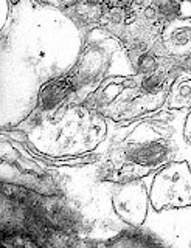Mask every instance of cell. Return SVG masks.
Masks as SVG:
<instances>
[{
	"instance_id": "obj_1",
	"label": "cell",
	"mask_w": 191,
	"mask_h": 248,
	"mask_svg": "<svg viewBox=\"0 0 191 248\" xmlns=\"http://www.w3.org/2000/svg\"><path fill=\"white\" fill-rule=\"evenodd\" d=\"M146 132L131 135L125 143L112 151L106 178L115 182H132L159 169L174 157L173 132L163 124L148 123Z\"/></svg>"
},
{
	"instance_id": "obj_2",
	"label": "cell",
	"mask_w": 191,
	"mask_h": 248,
	"mask_svg": "<svg viewBox=\"0 0 191 248\" xmlns=\"http://www.w3.org/2000/svg\"><path fill=\"white\" fill-rule=\"evenodd\" d=\"M151 202L156 209L191 205V172L187 163L175 161L159 170L152 185Z\"/></svg>"
},
{
	"instance_id": "obj_3",
	"label": "cell",
	"mask_w": 191,
	"mask_h": 248,
	"mask_svg": "<svg viewBox=\"0 0 191 248\" xmlns=\"http://www.w3.org/2000/svg\"><path fill=\"white\" fill-rule=\"evenodd\" d=\"M117 213L129 225L139 227L146 216V192L143 185L132 180V183L123 185L113 197Z\"/></svg>"
},
{
	"instance_id": "obj_4",
	"label": "cell",
	"mask_w": 191,
	"mask_h": 248,
	"mask_svg": "<svg viewBox=\"0 0 191 248\" xmlns=\"http://www.w3.org/2000/svg\"><path fill=\"white\" fill-rule=\"evenodd\" d=\"M163 41L168 50L179 56H190L191 54V23L175 22L170 23L165 28Z\"/></svg>"
},
{
	"instance_id": "obj_5",
	"label": "cell",
	"mask_w": 191,
	"mask_h": 248,
	"mask_svg": "<svg viewBox=\"0 0 191 248\" xmlns=\"http://www.w3.org/2000/svg\"><path fill=\"white\" fill-rule=\"evenodd\" d=\"M75 89L73 75H68L61 79H55L48 82L41 90V107L44 110H53L56 108L63 101L68 98V95Z\"/></svg>"
},
{
	"instance_id": "obj_6",
	"label": "cell",
	"mask_w": 191,
	"mask_h": 248,
	"mask_svg": "<svg viewBox=\"0 0 191 248\" xmlns=\"http://www.w3.org/2000/svg\"><path fill=\"white\" fill-rule=\"evenodd\" d=\"M44 2L51 3V5H59V3H67V5H70V3L76 2V0H44Z\"/></svg>"
},
{
	"instance_id": "obj_7",
	"label": "cell",
	"mask_w": 191,
	"mask_h": 248,
	"mask_svg": "<svg viewBox=\"0 0 191 248\" xmlns=\"http://www.w3.org/2000/svg\"><path fill=\"white\" fill-rule=\"evenodd\" d=\"M11 3H14V5H16V3H19V0H11Z\"/></svg>"
},
{
	"instance_id": "obj_8",
	"label": "cell",
	"mask_w": 191,
	"mask_h": 248,
	"mask_svg": "<svg viewBox=\"0 0 191 248\" xmlns=\"http://www.w3.org/2000/svg\"><path fill=\"white\" fill-rule=\"evenodd\" d=\"M187 64H188V67H190V68H191V59H190V61H188V62H187Z\"/></svg>"
},
{
	"instance_id": "obj_9",
	"label": "cell",
	"mask_w": 191,
	"mask_h": 248,
	"mask_svg": "<svg viewBox=\"0 0 191 248\" xmlns=\"http://www.w3.org/2000/svg\"><path fill=\"white\" fill-rule=\"evenodd\" d=\"M113 2H118V0H113ZM120 2H121V0H120Z\"/></svg>"
}]
</instances>
